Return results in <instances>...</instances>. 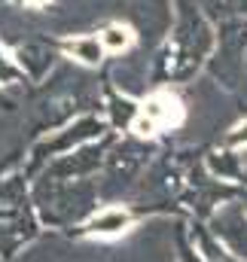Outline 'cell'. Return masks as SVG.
I'll return each mask as SVG.
<instances>
[{
    "label": "cell",
    "instance_id": "6",
    "mask_svg": "<svg viewBox=\"0 0 247 262\" xmlns=\"http://www.w3.org/2000/svg\"><path fill=\"white\" fill-rule=\"evenodd\" d=\"M25 3H34V6H43V3H49V0H25Z\"/></svg>",
    "mask_w": 247,
    "mask_h": 262
},
{
    "label": "cell",
    "instance_id": "3",
    "mask_svg": "<svg viewBox=\"0 0 247 262\" xmlns=\"http://www.w3.org/2000/svg\"><path fill=\"white\" fill-rule=\"evenodd\" d=\"M64 52L70 55V58H76L79 64H101V58H104V46H101V40L98 37H73V40H64Z\"/></svg>",
    "mask_w": 247,
    "mask_h": 262
},
{
    "label": "cell",
    "instance_id": "1",
    "mask_svg": "<svg viewBox=\"0 0 247 262\" xmlns=\"http://www.w3.org/2000/svg\"><path fill=\"white\" fill-rule=\"evenodd\" d=\"M183 119H186V110L180 104V98L174 92L162 89V92H153L140 104V110H137V116L131 122V131L137 137H156L159 131H165V128H177Z\"/></svg>",
    "mask_w": 247,
    "mask_h": 262
},
{
    "label": "cell",
    "instance_id": "7",
    "mask_svg": "<svg viewBox=\"0 0 247 262\" xmlns=\"http://www.w3.org/2000/svg\"><path fill=\"white\" fill-rule=\"evenodd\" d=\"M12 3H25V0H12Z\"/></svg>",
    "mask_w": 247,
    "mask_h": 262
},
{
    "label": "cell",
    "instance_id": "2",
    "mask_svg": "<svg viewBox=\"0 0 247 262\" xmlns=\"http://www.w3.org/2000/svg\"><path fill=\"white\" fill-rule=\"evenodd\" d=\"M131 226V213L122 207H104L101 213H95L89 223H86V232L89 235H98V238H116L128 232Z\"/></svg>",
    "mask_w": 247,
    "mask_h": 262
},
{
    "label": "cell",
    "instance_id": "5",
    "mask_svg": "<svg viewBox=\"0 0 247 262\" xmlns=\"http://www.w3.org/2000/svg\"><path fill=\"white\" fill-rule=\"evenodd\" d=\"M241 140L247 143V125H238V128H235V134L229 137V143H241Z\"/></svg>",
    "mask_w": 247,
    "mask_h": 262
},
{
    "label": "cell",
    "instance_id": "4",
    "mask_svg": "<svg viewBox=\"0 0 247 262\" xmlns=\"http://www.w3.org/2000/svg\"><path fill=\"white\" fill-rule=\"evenodd\" d=\"M101 46H104V52H113V55H119L125 49H131V43H134V31L128 28V25H107L104 31H101Z\"/></svg>",
    "mask_w": 247,
    "mask_h": 262
}]
</instances>
